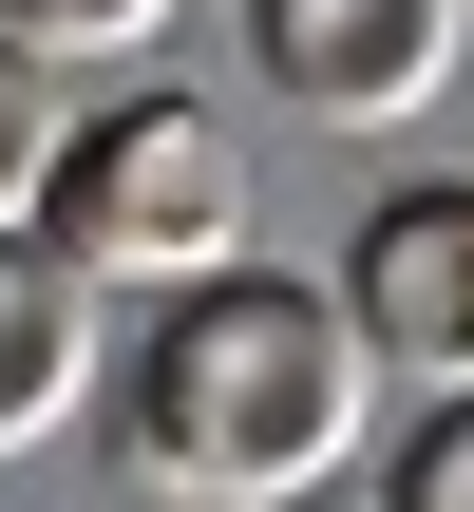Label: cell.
Returning <instances> with one entry per match:
<instances>
[{"instance_id": "6da1fadb", "label": "cell", "mask_w": 474, "mask_h": 512, "mask_svg": "<svg viewBox=\"0 0 474 512\" xmlns=\"http://www.w3.org/2000/svg\"><path fill=\"white\" fill-rule=\"evenodd\" d=\"M361 399H380V361H361L342 285H285L266 247L209 266V285H171L133 323V361H114V437H133V475L171 512H304V494H342L361 475Z\"/></svg>"}, {"instance_id": "7a4b0ae2", "label": "cell", "mask_w": 474, "mask_h": 512, "mask_svg": "<svg viewBox=\"0 0 474 512\" xmlns=\"http://www.w3.org/2000/svg\"><path fill=\"white\" fill-rule=\"evenodd\" d=\"M19 228H38L95 304H171V285H209V266L266 247V190H247V133H228L209 95H114V114L57 133V171H38Z\"/></svg>"}, {"instance_id": "3957f363", "label": "cell", "mask_w": 474, "mask_h": 512, "mask_svg": "<svg viewBox=\"0 0 474 512\" xmlns=\"http://www.w3.org/2000/svg\"><path fill=\"white\" fill-rule=\"evenodd\" d=\"M474 0H247V76L304 114V133H399L437 114Z\"/></svg>"}, {"instance_id": "277c9868", "label": "cell", "mask_w": 474, "mask_h": 512, "mask_svg": "<svg viewBox=\"0 0 474 512\" xmlns=\"http://www.w3.org/2000/svg\"><path fill=\"white\" fill-rule=\"evenodd\" d=\"M342 323H361V361L418 380V399L474 380V171H418V190L361 209V247H342Z\"/></svg>"}, {"instance_id": "5b68a950", "label": "cell", "mask_w": 474, "mask_h": 512, "mask_svg": "<svg viewBox=\"0 0 474 512\" xmlns=\"http://www.w3.org/2000/svg\"><path fill=\"white\" fill-rule=\"evenodd\" d=\"M76 418H95V285L38 228H0V456H57Z\"/></svg>"}, {"instance_id": "8992f818", "label": "cell", "mask_w": 474, "mask_h": 512, "mask_svg": "<svg viewBox=\"0 0 474 512\" xmlns=\"http://www.w3.org/2000/svg\"><path fill=\"white\" fill-rule=\"evenodd\" d=\"M380 512H474V380H456V399H418V437L380 456Z\"/></svg>"}, {"instance_id": "52a82bcc", "label": "cell", "mask_w": 474, "mask_h": 512, "mask_svg": "<svg viewBox=\"0 0 474 512\" xmlns=\"http://www.w3.org/2000/svg\"><path fill=\"white\" fill-rule=\"evenodd\" d=\"M57 133H76V114H57V57H19V38H0V228L38 209V171H57Z\"/></svg>"}, {"instance_id": "ba28073f", "label": "cell", "mask_w": 474, "mask_h": 512, "mask_svg": "<svg viewBox=\"0 0 474 512\" xmlns=\"http://www.w3.org/2000/svg\"><path fill=\"white\" fill-rule=\"evenodd\" d=\"M0 38H19V57H152L171 0H0Z\"/></svg>"}]
</instances>
